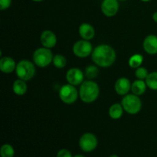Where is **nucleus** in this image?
I'll list each match as a JSON object with an SVG mask.
<instances>
[{"label":"nucleus","instance_id":"0eeeda50","mask_svg":"<svg viewBox=\"0 0 157 157\" xmlns=\"http://www.w3.org/2000/svg\"><path fill=\"white\" fill-rule=\"evenodd\" d=\"M73 53L75 56L78 58H87L93 52V46L92 44L87 40H79L76 41L73 45Z\"/></svg>","mask_w":157,"mask_h":157},{"label":"nucleus","instance_id":"393cba45","mask_svg":"<svg viewBox=\"0 0 157 157\" xmlns=\"http://www.w3.org/2000/svg\"><path fill=\"white\" fill-rule=\"evenodd\" d=\"M57 157H73V156L68 150L61 149L57 153Z\"/></svg>","mask_w":157,"mask_h":157},{"label":"nucleus","instance_id":"a211bd4d","mask_svg":"<svg viewBox=\"0 0 157 157\" xmlns=\"http://www.w3.org/2000/svg\"><path fill=\"white\" fill-rule=\"evenodd\" d=\"M124 107H123L122 104H119V103H116L113 104V105L110 106L109 108V116L113 120H118L123 116L124 113Z\"/></svg>","mask_w":157,"mask_h":157},{"label":"nucleus","instance_id":"20e7f679","mask_svg":"<svg viewBox=\"0 0 157 157\" xmlns=\"http://www.w3.org/2000/svg\"><path fill=\"white\" fill-rule=\"evenodd\" d=\"M124 110L130 114H137L142 108V101L139 96L134 94H127L121 101Z\"/></svg>","mask_w":157,"mask_h":157},{"label":"nucleus","instance_id":"b1692460","mask_svg":"<svg viewBox=\"0 0 157 157\" xmlns=\"http://www.w3.org/2000/svg\"><path fill=\"white\" fill-rule=\"evenodd\" d=\"M148 75V71L144 67H138V68H136V71H135V75H136V78L140 80H146Z\"/></svg>","mask_w":157,"mask_h":157},{"label":"nucleus","instance_id":"6ab92c4d","mask_svg":"<svg viewBox=\"0 0 157 157\" xmlns=\"http://www.w3.org/2000/svg\"><path fill=\"white\" fill-rule=\"evenodd\" d=\"M145 81L148 88L153 90H157V71L149 74Z\"/></svg>","mask_w":157,"mask_h":157},{"label":"nucleus","instance_id":"2eb2a0df","mask_svg":"<svg viewBox=\"0 0 157 157\" xmlns=\"http://www.w3.org/2000/svg\"><path fill=\"white\" fill-rule=\"evenodd\" d=\"M80 36L82 38V39L90 41L94 37L95 30L93 26L89 23H82L79 26L78 29Z\"/></svg>","mask_w":157,"mask_h":157},{"label":"nucleus","instance_id":"9b49d317","mask_svg":"<svg viewBox=\"0 0 157 157\" xmlns=\"http://www.w3.org/2000/svg\"><path fill=\"white\" fill-rule=\"evenodd\" d=\"M132 84L127 78H120L117 80L114 84V90L117 94L125 96L131 90Z\"/></svg>","mask_w":157,"mask_h":157},{"label":"nucleus","instance_id":"dca6fc26","mask_svg":"<svg viewBox=\"0 0 157 157\" xmlns=\"http://www.w3.org/2000/svg\"><path fill=\"white\" fill-rule=\"evenodd\" d=\"M12 90L13 92L18 96H22L27 92L28 86L26 84V81L21 80L20 78L15 80L12 84Z\"/></svg>","mask_w":157,"mask_h":157},{"label":"nucleus","instance_id":"412c9836","mask_svg":"<svg viewBox=\"0 0 157 157\" xmlns=\"http://www.w3.org/2000/svg\"><path fill=\"white\" fill-rule=\"evenodd\" d=\"M99 74V69L98 65H88L84 71V75L88 80H93L98 77Z\"/></svg>","mask_w":157,"mask_h":157},{"label":"nucleus","instance_id":"423d86ee","mask_svg":"<svg viewBox=\"0 0 157 157\" xmlns=\"http://www.w3.org/2000/svg\"><path fill=\"white\" fill-rule=\"evenodd\" d=\"M79 96V91L72 84H64L59 90V98L63 103L72 104L76 102Z\"/></svg>","mask_w":157,"mask_h":157},{"label":"nucleus","instance_id":"1a4fd4ad","mask_svg":"<svg viewBox=\"0 0 157 157\" xmlns=\"http://www.w3.org/2000/svg\"><path fill=\"white\" fill-rule=\"evenodd\" d=\"M84 73L77 67H73L67 71L66 73V80L68 84L74 86H78L84 82Z\"/></svg>","mask_w":157,"mask_h":157},{"label":"nucleus","instance_id":"2f4dec72","mask_svg":"<svg viewBox=\"0 0 157 157\" xmlns=\"http://www.w3.org/2000/svg\"><path fill=\"white\" fill-rule=\"evenodd\" d=\"M119 1H127V0H119Z\"/></svg>","mask_w":157,"mask_h":157},{"label":"nucleus","instance_id":"aec40b11","mask_svg":"<svg viewBox=\"0 0 157 157\" xmlns=\"http://www.w3.org/2000/svg\"><path fill=\"white\" fill-rule=\"evenodd\" d=\"M143 62H144V57L140 54H135V55H132L128 61L130 67L136 69L141 67Z\"/></svg>","mask_w":157,"mask_h":157},{"label":"nucleus","instance_id":"4468645a","mask_svg":"<svg viewBox=\"0 0 157 157\" xmlns=\"http://www.w3.org/2000/svg\"><path fill=\"white\" fill-rule=\"evenodd\" d=\"M17 64L11 57H3L0 59V70L4 74H11L15 71Z\"/></svg>","mask_w":157,"mask_h":157},{"label":"nucleus","instance_id":"7ed1b4c3","mask_svg":"<svg viewBox=\"0 0 157 157\" xmlns=\"http://www.w3.org/2000/svg\"><path fill=\"white\" fill-rule=\"evenodd\" d=\"M36 69L35 64L29 60H21L17 64L15 73L18 78L28 81L35 77Z\"/></svg>","mask_w":157,"mask_h":157},{"label":"nucleus","instance_id":"5701e85b","mask_svg":"<svg viewBox=\"0 0 157 157\" xmlns=\"http://www.w3.org/2000/svg\"><path fill=\"white\" fill-rule=\"evenodd\" d=\"M0 155L2 157H13L15 155V150L12 145L6 144L2 146L0 149Z\"/></svg>","mask_w":157,"mask_h":157},{"label":"nucleus","instance_id":"cd10ccee","mask_svg":"<svg viewBox=\"0 0 157 157\" xmlns=\"http://www.w3.org/2000/svg\"><path fill=\"white\" fill-rule=\"evenodd\" d=\"M73 157H85V156H83V155H81V154H77V155H75V156H74Z\"/></svg>","mask_w":157,"mask_h":157},{"label":"nucleus","instance_id":"f3484780","mask_svg":"<svg viewBox=\"0 0 157 157\" xmlns=\"http://www.w3.org/2000/svg\"><path fill=\"white\" fill-rule=\"evenodd\" d=\"M147 85L144 80L137 79L133 81V84H132L131 90L133 94L137 95V96H140L145 93L146 90H147Z\"/></svg>","mask_w":157,"mask_h":157},{"label":"nucleus","instance_id":"c756f323","mask_svg":"<svg viewBox=\"0 0 157 157\" xmlns=\"http://www.w3.org/2000/svg\"><path fill=\"white\" fill-rule=\"evenodd\" d=\"M109 157H119L117 156V155H116V154H113V155H111V156H110Z\"/></svg>","mask_w":157,"mask_h":157},{"label":"nucleus","instance_id":"a878e982","mask_svg":"<svg viewBox=\"0 0 157 157\" xmlns=\"http://www.w3.org/2000/svg\"><path fill=\"white\" fill-rule=\"evenodd\" d=\"M12 4V0H0V9L2 11L9 9Z\"/></svg>","mask_w":157,"mask_h":157},{"label":"nucleus","instance_id":"39448f33","mask_svg":"<svg viewBox=\"0 0 157 157\" xmlns=\"http://www.w3.org/2000/svg\"><path fill=\"white\" fill-rule=\"evenodd\" d=\"M54 55L50 48H39L33 53L34 64L39 67H46L53 61Z\"/></svg>","mask_w":157,"mask_h":157},{"label":"nucleus","instance_id":"7c9ffc66","mask_svg":"<svg viewBox=\"0 0 157 157\" xmlns=\"http://www.w3.org/2000/svg\"><path fill=\"white\" fill-rule=\"evenodd\" d=\"M140 1L144 2H148L151 1V0H140Z\"/></svg>","mask_w":157,"mask_h":157},{"label":"nucleus","instance_id":"6e6552de","mask_svg":"<svg viewBox=\"0 0 157 157\" xmlns=\"http://www.w3.org/2000/svg\"><path fill=\"white\" fill-rule=\"evenodd\" d=\"M98 138L92 133H84L79 140L80 148L86 153L94 151L98 147Z\"/></svg>","mask_w":157,"mask_h":157},{"label":"nucleus","instance_id":"4be33fe9","mask_svg":"<svg viewBox=\"0 0 157 157\" xmlns=\"http://www.w3.org/2000/svg\"><path fill=\"white\" fill-rule=\"evenodd\" d=\"M52 63L55 67L61 69L64 68L67 64V59L64 55H61V54H57V55H54Z\"/></svg>","mask_w":157,"mask_h":157},{"label":"nucleus","instance_id":"9d476101","mask_svg":"<svg viewBox=\"0 0 157 157\" xmlns=\"http://www.w3.org/2000/svg\"><path fill=\"white\" fill-rule=\"evenodd\" d=\"M119 0H103L101 11L107 17H113L119 10Z\"/></svg>","mask_w":157,"mask_h":157},{"label":"nucleus","instance_id":"ddd939ff","mask_svg":"<svg viewBox=\"0 0 157 157\" xmlns=\"http://www.w3.org/2000/svg\"><path fill=\"white\" fill-rule=\"evenodd\" d=\"M144 49L147 54L154 55L157 54V36L155 35H149L144 39L143 43Z\"/></svg>","mask_w":157,"mask_h":157},{"label":"nucleus","instance_id":"bb28decb","mask_svg":"<svg viewBox=\"0 0 157 157\" xmlns=\"http://www.w3.org/2000/svg\"><path fill=\"white\" fill-rule=\"evenodd\" d=\"M152 18H153V21H154L156 23H157V12H155L153 14V16H152Z\"/></svg>","mask_w":157,"mask_h":157},{"label":"nucleus","instance_id":"f03ea898","mask_svg":"<svg viewBox=\"0 0 157 157\" xmlns=\"http://www.w3.org/2000/svg\"><path fill=\"white\" fill-rule=\"evenodd\" d=\"M99 94V86L92 80L84 81L80 86L79 97L81 101L86 104L94 102L98 99Z\"/></svg>","mask_w":157,"mask_h":157},{"label":"nucleus","instance_id":"f8f14e48","mask_svg":"<svg viewBox=\"0 0 157 157\" xmlns=\"http://www.w3.org/2000/svg\"><path fill=\"white\" fill-rule=\"evenodd\" d=\"M40 41L43 47L52 48L57 44V36L52 31L45 30L41 34Z\"/></svg>","mask_w":157,"mask_h":157},{"label":"nucleus","instance_id":"f257e3e1","mask_svg":"<svg viewBox=\"0 0 157 157\" xmlns=\"http://www.w3.org/2000/svg\"><path fill=\"white\" fill-rule=\"evenodd\" d=\"M94 63L98 67H109L116 60V52L108 44H100L94 48L91 54Z\"/></svg>","mask_w":157,"mask_h":157},{"label":"nucleus","instance_id":"c85d7f7f","mask_svg":"<svg viewBox=\"0 0 157 157\" xmlns=\"http://www.w3.org/2000/svg\"><path fill=\"white\" fill-rule=\"evenodd\" d=\"M32 1L36 2H42V1H44V0H32Z\"/></svg>","mask_w":157,"mask_h":157}]
</instances>
